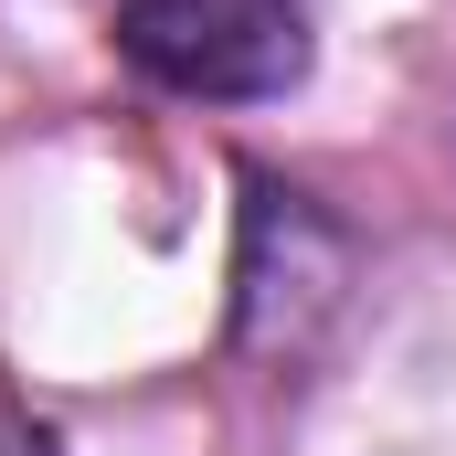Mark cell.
I'll return each instance as SVG.
<instances>
[{
    "instance_id": "obj_1",
    "label": "cell",
    "mask_w": 456,
    "mask_h": 456,
    "mask_svg": "<svg viewBox=\"0 0 456 456\" xmlns=\"http://www.w3.org/2000/svg\"><path fill=\"white\" fill-rule=\"evenodd\" d=\"M117 53L202 107H255L308 75V0H117Z\"/></svg>"
},
{
    "instance_id": "obj_2",
    "label": "cell",
    "mask_w": 456,
    "mask_h": 456,
    "mask_svg": "<svg viewBox=\"0 0 456 456\" xmlns=\"http://www.w3.org/2000/svg\"><path fill=\"white\" fill-rule=\"evenodd\" d=\"M0 456H53V436H43V425H11V414H0Z\"/></svg>"
}]
</instances>
